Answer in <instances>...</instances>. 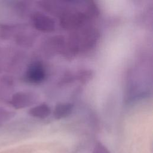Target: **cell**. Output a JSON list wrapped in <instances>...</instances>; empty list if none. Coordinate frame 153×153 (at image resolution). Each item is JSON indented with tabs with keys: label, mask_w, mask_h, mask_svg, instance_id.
<instances>
[{
	"label": "cell",
	"mask_w": 153,
	"mask_h": 153,
	"mask_svg": "<svg viewBox=\"0 0 153 153\" xmlns=\"http://www.w3.org/2000/svg\"><path fill=\"white\" fill-rule=\"evenodd\" d=\"M45 76L44 66L40 62H34L27 68L26 73V79L32 83L42 82Z\"/></svg>",
	"instance_id": "2"
},
{
	"label": "cell",
	"mask_w": 153,
	"mask_h": 153,
	"mask_svg": "<svg viewBox=\"0 0 153 153\" xmlns=\"http://www.w3.org/2000/svg\"><path fill=\"white\" fill-rule=\"evenodd\" d=\"M29 114L36 118H45L51 114V109L45 103H41L30 109Z\"/></svg>",
	"instance_id": "4"
},
{
	"label": "cell",
	"mask_w": 153,
	"mask_h": 153,
	"mask_svg": "<svg viewBox=\"0 0 153 153\" xmlns=\"http://www.w3.org/2000/svg\"><path fill=\"white\" fill-rule=\"evenodd\" d=\"M84 17L82 16V14H66L63 17L62 19V23L66 25L67 26H75L77 25H79V23H82L83 21Z\"/></svg>",
	"instance_id": "6"
},
{
	"label": "cell",
	"mask_w": 153,
	"mask_h": 153,
	"mask_svg": "<svg viewBox=\"0 0 153 153\" xmlns=\"http://www.w3.org/2000/svg\"><path fill=\"white\" fill-rule=\"evenodd\" d=\"M35 100L33 94L29 92H19L14 94L11 104L16 108H22L32 105Z\"/></svg>",
	"instance_id": "3"
},
{
	"label": "cell",
	"mask_w": 153,
	"mask_h": 153,
	"mask_svg": "<svg viewBox=\"0 0 153 153\" xmlns=\"http://www.w3.org/2000/svg\"><path fill=\"white\" fill-rule=\"evenodd\" d=\"M11 115H12L11 112L7 111L6 109H0V120H6L8 117L11 116Z\"/></svg>",
	"instance_id": "8"
},
{
	"label": "cell",
	"mask_w": 153,
	"mask_h": 153,
	"mask_svg": "<svg viewBox=\"0 0 153 153\" xmlns=\"http://www.w3.org/2000/svg\"><path fill=\"white\" fill-rule=\"evenodd\" d=\"M72 110V105L69 103H61L56 105L54 116L56 119H61L69 115Z\"/></svg>",
	"instance_id": "5"
},
{
	"label": "cell",
	"mask_w": 153,
	"mask_h": 153,
	"mask_svg": "<svg viewBox=\"0 0 153 153\" xmlns=\"http://www.w3.org/2000/svg\"><path fill=\"white\" fill-rule=\"evenodd\" d=\"M93 153H110V152L105 146L99 143L94 148Z\"/></svg>",
	"instance_id": "7"
},
{
	"label": "cell",
	"mask_w": 153,
	"mask_h": 153,
	"mask_svg": "<svg viewBox=\"0 0 153 153\" xmlns=\"http://www.w3.org/2000/svg\"><path fill=\"white\" fill-rule=\"evenodd\" d=\"M34 27L41 31L51 32L55 28L54 20L48 16L41 13H35L32 18Z\"/></svg>",
	"instance_id": "1"
}]
</instances>
